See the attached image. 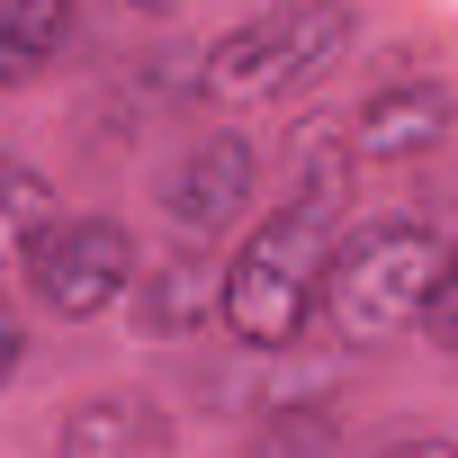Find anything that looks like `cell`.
I'll return each instance as SVG.
<instances>
[{"instance_id": "6da1fadb", "label": "cell", "mask_w": 458, "mask_h": 458, "mask_svg": "<svg viewBox=\"0 0 458 458\" xmlns=\"http://www.w3.org/2000/svg\"><path fill=\"white\" fill-rule=\"evenodd\" d=\"M342 198H351V153L306 162V180L243 234V252L216 270V324L243 351H288L315 306H324V270L342 243Z\"/></svg>"}, {"instance_id": "7a4b0ae2", "label": "cell", "mask_w": 458, "mask_h": 458, "mask_svg": "<svg viewBox=\"0 0 458 458\" xmlns=\"http://www.w3.org/2000/svg\"><path fill=\"white\" fill-rule=\"evenodd\" d=\"M360 10L351 0H270V10H252L243 28H225L198 64V90L216 108H279L297 90H315L342 46H351Z\"/></svg>"}, {"instance_id": "3957f363", "label": "cell", "mask_w": 458, "mask_h": 458, "mask_svg": "<svg viewBox=\"0 0 458 458\" xmlns=\"http://www.w3.org/2000/svg\"><path fill=\"white\" fill-rule=\"evenodd\" d=\"M440 261H449V243L431 234V225H404V216L360 225V234L333 243V270H324V306L315 315L342 342H360V351H377L395 333H422V306H431Z\"/></svg>"}, {"instance_id": "277c9868", "label": "cell", "mask_w": 458, "mask_h": 458, "mask_svg": "<svg viewBox=\"0 0 458 458\" xmlns=\"http://www.w3.org/2000/svg\"><path fill=\"white\" fill-rule=\"evenodd\" d=\"M28 288L55 324H90L135 288V234L117 216H55L28 252Z\"/></svg>"}, {"instance_id": "5b68a950", "label": "cell", "mask_w": 458, "mask_h": 458, "mask_svg": "<svg viewBox=\"0 0 458 458\" xmlns=\"http://www.w3.org/2000/svg\"><path fill=\"white\" fill-rule=\"evenodd\" d=\"M252 180H261V153L234 135V126H216V135H198V144H180V162L162 171V216L180 225V234H225V225L243 216V198H252Z\"/></svg>"}, {"instance_id": "8992f818", "label": "cell", "mask_w": 458, "mask_h": 458, "mask_svg": "<svg viewBox=\"0 0 458 458\" xmlns=\"http://www.w3.org/2000/svg\"><path fill=\"white\" fill-rule=\"evenodd\" d=\"M449 126H458V90L449 81H377L360 108H351V135H342V153L351 162H413V153H440L449 144Z\"/></svg>"}, {"instance_id": "52a82bcc", "label": "cell", "mask_w": 458, "mask_h": 458, "mask_svg": "<svg viewBox=\"0 0 458 458\" xmlns=\"http://www.w3.org/2000/svg\"><path fill=\"white\" fill-rule=\"evenodd\" d=\"M64 458H162L171 449V422L153 395H81L55 431Z\"/></svg>"}, {"instance_id": "ba28073f", "label": "cell", "mask_w": 458, "mask_h": 458, "mask_svg": "<svg viewBox=\"0 0 458 458\" xmlns=\"http://www.w3.org/2000/svg\"><path fill=\"white\" fill-rule=\"evenodd\" d=\"M144 279V324L153 333H198V324H216V261L207 252H171L162 270H135Z\"/></svg>"}, {"instance_id": "9c48e42d", "label": "cell", "mask_w": 458, "mask_h": 458, "mask_svg": "<svg viewBox=\"0 0 458 458\" xmlns=\"http://www.w3.org/2000/svg\"><path fill=\"white\" fill-rule=\"evenodd\" d=\"M72 46V0H0V81H37Z\"/></svg>"}, {"instance_id": "30bf717a", "label": "cell", "mask_w": 458, "mask_h": 458, "mask_svg": "<svg viewBox=\"0 0 458 458\" xmlns=\"http://www.w3.org/2000/svg\"><path fill=\"white\" fill-rule=\"evenodd\" d=\"M46 225H55V189H46V171L0 162V279L28 270V252H37Z\"/></svg>"}, {"instance_id": "8fae6325", "label": "cell", "mask_w": 458, "mask_h": 458, "mask_svg": "<svg viewBox=\"0 0 458 458\" xmlns=\"http://www.w3.org/2000/svg\"><path fill=\"white\" fill-rule=\"evenodd\" d=\"M243 458H342V413L333 404H270L252 422Z\"/></svg>"}, {"instance_id": "7c38bea8", "label": "cell", "mask_w": 458, "mask_h": 458, "mask_svg": "<svg viewBox=\"0 0 458 458\" xmlns=\"http://www.w3.org/2000/svg\"><path fill=\"white\" fill-rule=\"evenodd\" d=\"M422 342L458 360V243H449V261H440V279H431V306H422Z\"/></svg>"}, {"instance_id": "4fadbf2b", "label": "cell", "mask_w": 458, "mask_h": 458, "mask_svg": "<svg viewBox=\"0 0 458 458\" xmlns=\"http://www.w3.org/2000/svg\"><path fill=\"white\" fill-rule=\"evenodd\" d=\"M19 360H28V324H19V306L0 297V386L19 377Z\"/></svg>"}, {"instance_id": "5bb4252c", "label": "cell", "mask_w": 458, "mask_h": 458, "mask_svg": "<svg viewBox=\"0 0 458 458\" xmlns=\"http://www.w3.org/2000/svg\"><path fill=\"white\" fill-rule=\"evenodd\" d=\"M386 458H458V440H404V449H386Z\"/></svg>"}, {"instance_id": "9a60e30c", "label": "cell", "mask_w": 458, "mask_h": 458, "mask_svg": "<svg viewBox=\"0 0 458 458\" xmlns=\"http://www.w3.org/2000/svg\"><path fill=\"white\" fill-rule=\"evenodd\" d=\"M117 10H135V19H171L180 0H117Z\"/></svg>"}]
</instances>
